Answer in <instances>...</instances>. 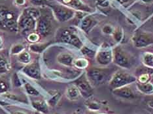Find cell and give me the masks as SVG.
<instances>
[{
	"label": "cell",
	"instance_id": "cell-44",
	"mask_svg": "<svg viewBox=\"0 0 153 114\" xmlns=\"http://www.w3.org/2000/svg\"><path fill=\"white\" fill-rule=\"evenodd\" d=\"M2 44H3V39H2V38L0 37V48L1 47Z\"/></svg>",
	"mask_w": 153,
	"mask_h": 114
},
{
	"label": "cell",
	"instance_id": "cell-38",
	"mask_svg": "<svg viewBox=\"0 0 153 114\" xmlns=\"http://www.w3.org/2000/svg\"><path fill=\"white\" fill-rule=\"evenodd\" d=\"M150 78V74L147 73H141L138 78V82L145 83L147 82L149 80Z\"/></svg>",
	"mask_w": 153,
	"mask_h": 114
},
{
	"label": "cell",
	"instance_id": "cell-12",
	"mask_svg": "<svg viewBox=\"0 0 153 114\" xmlns=\"http://www.w3.org/2000/svg\"><path fill=\"white\" fill-rule=\"evenodd\" d=\"M58 1L76 11H81L86 13H91L94 9L83 2L82 0H58Z\"/></svg>",
	"mask_w": 153,
	"mask_h": 114
},
{
	"label": "cell",
	"instance_id": "cell-42",
	"mask_svg": "<svg viewBox=\"0 0 153 114\" xmlns=\"http://www.w3.org/2000/svg\"><path fill=\"white\" fill-rule=\"evenodd\" d=\"M147 23L149 24V25H151V26H152L153 27V16L151 17V18L148 20L147 22H146L145 24H147Z\"/></svg>",
	"mask_w": 153,
	"mask_h": 114
},
{
	"label": "cell",
	"instance_id": "cell-28",
	"mask_svg": "<svg viewBox=\"0 0 153 114\" xmlns=\"http://www.w3.org/2000/svg\"><path fill=\"white\" fill-rule=\"evenodd\" d=\"M10 69L9 64L5 58L0 56V72H5Z\"/></svg>",
	"mask_w": 153,
	"mask_h": 114
},
{
	"label": "cell",
	"instance_id": "cell-43",
	"mask_svg": "<svg viewBox=\"0 0 153 114\" xmlns=\"http://www.w3.org/2000/svg\"><path fill=\"white\" fill-rule=\"evenodd\" d=\"M13 114H26V113H24L22 112H14Z\"/></svg>",
	"mask_w": 153,
	"mask_h": 114
},
{
	"label": "cell",
	"instance_id": "cell-39",
	"mask_svg": "<svg viewBox=\"0 0 153 114\" xmlns=\"http://www.w3.org/2000/svg\"><path fill=\"white\" fill-rule=\"evenodd\" d=\"M15 2L17 5H24L26 3V0H15Z\"/></svg>",
	"mask_w": 153,
	"mask_h": 114
},
{
	"label": "cell",
	"instance_id": "cell-24",
	"mask_svg": "<svg viewBox=\"0 0 153 114\" xmlns=\"http://www.w3.org/2000/svg\"><path fill=\"white\" fill-rule=\"evenodd\" d=\"M74 66L77 68L82 69L87 68L88 66V62L85 58H79L74 60Z\"/></svg>",
	"mask_w": 153,
	"mask_h": 114
},
{
	"label": "cell",
	"instance_id": "cell-31",
	"mask_svg": "<svg viewBox=\"0 0 153 114\" xmlns=\"http://www.w3.org/2000/svg\"><path fill=\"white\" fill-rule=\"evenodd\" d=\"M114 27L112 26L109 25V24H105L104 25L102 28V32L105 35H112L114 31Z\"/></svg>",
	"mask_w": 153,
	"mask_h": 114
},
{
	"label": "cell",
	"instance_id": "cell-40",
	"mask_svg": "<svg viewBox=\"0 0 153 114\" xmlns=\"http://www.w3.org/2000/svg\"><path fill=\"white\" fill-rule=\"evenodd\" d=\"M86 114H107V113H100L98 112H91V111H88L86 112Z\"/></svg>",
	"mask_w": 153,
	"mask_h": 114
},
{
	"label": "cell",
	"instance_id": "cell-14",
	"mask_svg": "<svg viewBox=\"0 0 153 114\" xmlns=\"http://www.w3.org/2000/svg\"><path fill=\"white\" fill-rule=\"evenodd\" d=\"M98 20L96 18V16L88 15L83 17L80 21L79 25L82 31L86 33H88L98 24Z\"/></svg>",
	"mask_w": 153,
	"mask_h": 114
},
{
	"label": "cell",
	"instance_id": "cell-27",
	"mask_svg": "<svg viewBox=\"0 0 153 114\" xmlns=\"http://www.w3.org/2000/svg\"><path fill=\"white\" fill-rule=\"evenodd\" d=\"M19 60L23 63H29L31 60V57L30 54L26 51H23L19 54Z\"/></svg>",
	"mask_w": 153,
	"mask_h": 114
},
{
	"label": "cell",
	"instance_id": "cell-8",
	"mask_svg": "<svg viewBox=\"0 0 153 114\" xmlns=\"http://www.w3.org/2000/svg\"><path fill=\"white\" fill-rule=\"evenodd\" d=\"M74 84L78 88L81 95L85 99L91 98L94 95L93 86L90 84L86 74H82L75 80Z\"/></svg>",
	"mask_w": 153,
	"mask_h": 114
},
{
	"label": "cell",
	"instance_id": "cell-23",
	"mask_svg": "<svg viewBox=\"0 0 153 114\" xmlns=\"http://www.w3.org/2000/svg\"><path fill=\"white\" fill-rule=\"evenodd\" d=\"M48 45H49V43L33 44L32 45H30V49L31 51H33V52L41 53V51H43Z\"/></svg>",
	"mask_w": 153,
	"mask_h": 114
},
{
	"label": "cell",
	"instance_id": "cell-46",
	"mask_svg": "<svg viewBox=\"0 0 153 114\" xmlns=\"http://www.w3.org/2000/svg\"><path fill=\"white\" fill-rule=\"evenodd\" d=\"M34 114H41V113L40 112H35V113Z\"/></svg>",
	"mask_w": 153,
	"mask_h": 114
},
{
	"label": "cell",
	"instance_id": "cell-47",
	"mask_svg": "<svg viewBox=\"0 0 153 114\" xmlns=\"http://www.w3.org/2000/svg\"><path fill=\"white\" fill-rule=\"evenodd\" d=\"M54 114H62V113H55Z\"/></svg>",
	"mask_w": 153,
	"mask_h": 114
},
{
	"label": "cell",
	"instance_id": "cell-26",
	"mask_svg": "<svg viewBox=\"0 0 153 114\" xmlns=\"http://www.w3.org/2000/svg\"><path fill=\"white\" fill-rule=\"evenodd\" d=\"M60 97H61V94L60 93L56 92L54 93V95L51 96L50 99H48V101L47 102L48 104L53 107L55 106L58 104V101H60Z\"/></svg>",
	"mask_w": 153,
	"mask_h": 114
},
{
	"label": "cell",
	"instance_id": "cell-2",
	"mask_svg": "<svg viewBox=\"0 0 153 114\" xmlns=\"http://www.w3.org/2000/svg\"><path fill=\"white\" fill-rule=\"evenodd\" d=\"M117 71L115 68L91 67L88 69L86 74L93 87H98L107 81L109 82L111 76Z\"/></svg>",
	"mask_w": 153,
	"mask_h": 114
},
{
	"label": "cell",
	"instance_id": "cell-6",
	"mask_svg": "<svg viewBox=\"0 0 153 114\" xmlns=\"http://www.w3.org/2000/svg\"><path fill=\"white\" fill-rule=\"evenodd\" d=\"M58 42L70 44L74 47L81 49L83 43L81 39L72 28H62L58 32L56 36Z\"/></svg>",
	"mask_w": 153,
	"mask_h": 114
},
{
	"label": "cell",
	"instance_id": "cell-1",
	"mask_svg": "<svg viewBox=\"0 0 153 114\" xmlns=\"http://www.w3.org/2000/svg\"><path fill=\"white\" fill-rule=\"evenodd\" d=\"M19 16L15 9L0 5V29L10 32H18Z\"/></svg>",
	"mask_w": 153,
	"mask_h": 114
},
{
	"label": "cell",
	"instance_id": "cell-20",
	"mask_svg": "<svg viewBox=\"0 0 153 114\" xmlns=\"http://www.w3.org/2000/svg\"><path fill=\"white\" fill-rule=\"evenodd\" d=\"M85 105L87 107L89 111L91 112H98L102 108V104L96 100L88 99L85 102Z\"/></svg>",
	"mask_w": 153,
	"mask_h": 114
},
{
	"label": "cell",
	"instance_id": "cell-19",
	"mask_svg": "<svg viewBox=\"0 0 153 114\" xmlns=\"http://www.w3.org/2000/svg\"><path fill=\"white\" fill-rule=\"evenodd\" d=\"M32 106L37 112L40 113H47L48 112V104L45 101H32Z\"/></svg>",
	"mask_w": 153,
	"mask_h": 114
},
{
	"label": "cell",
	"instance_id": "cell-37",
	"mask_svg": "<svg viewBox=\"0 0 153 114\" xmlns=\"http://www.w3.org/2000/svg\"><path fill=\"white\" fill-rule=\"evenodd\" d=\"M30 2L34 5L37 6H44L48 5V0H30Z\"/></svg>",
	"mask_w": 153,
	"mask_h": 114
},
{
	"label": "cell",
	"instance_id": "cell-36",
	"mask_svg": "<svg viewBox=\"0 0 153 114\" xmlns=\"http://www.w3.org/2000/svg\"><path fill=\"white\" fill-rule=\"evenodd\" d=\"M9 84L5 80L0 79V93H5L9 89Z\"/></svg>",
	"mask_w": 153,
	"mask_h": 114
},
{
	"label": "cell",
	"instance_id": "cell-41",
	"mask_svg": "<svg viewBox=\"0 0 153 114\" xmlns=\"http://www.w3.org/2000/svg\"><path fill=\"white\" fill-rule=\"evenodd\" d=\"M141 1L145 3H147V4H152V3H153V0H141Z\"/></svg>",
	"mask_w": 153,
	"mask_h": 114
},
{
	"label": "cell",
	"instance_id": "cell-15",
	"mask_svg": "<svg viewBox=\"0 0 153 114\" xmlns=\"http://www.w3.org/2000/svg\"><path fill=\"white\" fill-rule=\"evenodd\" d=\"M22 71L29 77L36 80H39L41 77V71L37 63H33L27 65L23 68Z\"/></svg>",
	"mask_w": 153,
	"mask_h": 114
},
{
	"label": "cell",
	"instance_id": "cell-17",
	"mask_svg": "<svg viewBox=\"0 0 153 114\" xmlns=\"http://www.w3.org/2000/svg\"><path fill=\"white\" fill-rule=\"evenodd\" d=\"M65 95L67 98L70 100V101H76L81 96V93H80L78 88L74 84L70 85L67 88V90L65 92Z\"/></svg>",
	"mask_w": 153,
	"mask_h": 114
},
{
	"label": "cell",
	"instance_id": "cell-21",
	"mask_svg": "<svg viewBox=\"0 0 153 114\" xmlns=\"http://www.w3.org/2000/svg\"><path fill=\"white\" fill-rule=\"evenodd\" d=\"M24 11L25 12L27 15L32 17L33 18L36 19V20L39 18V16L41 15V11L39 9L36 7H28L26 8L24 10Z\"/></svg>",
	"mask_w": 153,
	"mask_h": 114
},
{
	"label": "cell",
	"instance_id": "cell-3",
	"mask_svg": "<svg viewBox=\"0 0 153 114\" xmlns=\"http://www.w3.org/2000/svg\"><path fill=\"white\" fill-rule=\"evenodd\" d=\"M113 61L118 67L130 69L135 64V57L128 51L120 46L113 48Z\"/></svg>",
	"mask_w": 153,
	"mask_h": 114
},
{
	"label": "cell",
	"instance_id": "cell-25",
	"mask_svg": "<svg viewBox=\"0 0 153 114\" xmlns=\"http://www.w3.org/2000/svg\"><path fill=\"white\" fill-rule=\"evenodd\" d=\"M112 36L114 40L115 41L116 43H120L122 40H123V38L124 36L123 29H122L120 27L115 28L114 29V31L112 35Z\"/></svg>",
	"mask_w": 153,
	"mask_h": 114
},
{
	"label": "cell",
	"instance_id": "cell-4",
	"mask_svg": "<svg viewBox=\"0 0 153 114\" xmlns=\"http://www.w3.org/2000/svg\"><path fill=\"white\" fill-rule=\"evenodd\" d=\"M137 80V79L135 76L128 72L123 71H117L111 76L109 82V85L111 90H113L123 86L130 85L136 82Z\"/></svg>",
	"mask_w": 153,
	"mask_h": 114
},
{
	"label": "cell",
	"instance_id": "cell-13",
	"mask_svg": "<svg viewBox=\"0 0 153 114\" xmlns=\"http://www.w3.org/2000/svg\"><path fill=\"white\" fill-rule=\"evenodd\" d=\"M112 93L117 97L122 99L134 100L136 98V95L129 85L113 89Z\"/></svg>",
	"mask_w": 153,
	"mask_h": 114
},
{
	"label": "cell",
	"instance_id": "cell-34",
	"mask_svg": "<svg viewBox=\"0 0 153 114\" xmlns=\"http://www.w3.org/2000/svg\"><path fill=\"white\" fill-rule=\"evenodd\" d=\"M143 104L145 107L147 109V110L153 112V97L145 99V101L143 102Z\"/></svg>",
	"mask_w": 153,
	"mask_h": 114
},
{
	"label": "cell",
	"instance_id": "cell-29",
	"mask_svg": "<svg viewBox=\"0 0 153 114\" xmlns=\"http://www.w3.org/2000/svg\"><path fill=\"white\" fill-rule=\"evenodd\" d=\"M24 86H25V89L27 93V94H29L30 95L38 96L39 95V92L34 87H33L32 85L30 84L29 83H26Z\"/></svg>",
	"mask_w": 153,
	"mask_h": 114
},
{
	"label": "cell",
	"instance_id": "cell-16",
	"mask_svg": "<svg viewBox=\"0 0 153 114\" xmlns=\"http://www.w3.org/2000/svg\"><path fill=\"white\" fill-rule=\"evenodd\" d=\"M59 63L66 67L74 66V58L71 54L68 53H62L59 55L57 58Z\"/></svg>",
	"mask_w": 153,
	"mask_h": 114
},
{
	"label": "cell",
	"instance_id": "cell-9",
	"mask_svg": "<svg viewBox=\"0 0 153 114\" xmlns=\"http://www.w3.org/2000/svg\"><path fill=\"white\" fill-rule=\"evenodd\" d=\"M36 19L27 15L25 12L23 11L19 16L18 20V32L23 34L32 32L33 30L36 29Z\"/></svg>",
	"mask_w": 153,
	"mask_h": 114
},
{
	"label": "cell",
	"instance_id": "cell-7",
	"mask_svg": "<svg viewBox=\"0 0 153 114\" xmlns=\"http://www.w3.org/2000/svg\"><path fill=\"white\" fill-rule=\"evenodd\" d=\"M53 29V23L51 17L47 14H43L36 21V30L39 35L43 37H47L52 33Z\"/></svg>",
	"mask_w": 153,
	"mask_h": 114
},
{
	"label": "cell",
	"instance_id": "cell-5",
	"mask_svg": "<svg viewBox=\"0 0 153 114\" xmlns=\"http://www.w3.org/2000/svg\"><path fill=\"white\" fill-rule=\"evenodd\" d=\"M48 6L52 10V13H53L56 20L60 22L69 21V20L74 19L76 15V11L75 10L63 4H61L60 3L57 4L48 3Z\"/></svg>",
	"mask_w": 153,
	"mask_h": 114
},
{
	"label": "cell",
	"instance_id": "cell-18",
	"mask_svg": "<svg viewBox=\"0 0 153 114\" xmlns=\"http://www.w3.org/2000/svg\"><path fill=\"white\" fill-rule=\"evenodd\" d=\"M137 88L141 93L144 94L150 95L153 93V84L152 83L147 82L145 83L137 82Z\"/></svg>",
	"mask_w": 153,
	"mask_h": 114
},
{
	"label": "cell",
	"instance_id": "cell-11",
	"mask_svg": "<svg viewBox=\"0 0 153 114\" xmlns=\"http://www.w3.org/2000/svg\"><path fill=\"white\" fill-rule=\"evenodd\" d=\"M132 43L134 46L137 48L150 46L153 44V32H137L132 39Z\"/></svg>",
	"mask_w": 153,
	"mask_h": 114
},
{
	"label": "cell",
	"instance_id": "cell-35",
	"mask_svg": "<svg viewBox=\"0 0 153 114\" xmlns=\"http://www.w3.org/2000/svg\"><path fill=\"white\" fill-rule=\"evenodd\" d=\"M39 39V34L37 33H30L29 34L28 37H27V40H28L31 43H36Z\"/></svg>",
	"mask_w": 153,
	"mask_h": 114
},
{
	"label": "cell",
	"instance_id": "cell-45",
	"mask_svg": "<svg viewBox=\"0 0 153 114\" xmlns=\"http://www.w3.org/2000/svg\"><path fill=\"white\" fill-rule=\"evenodd\" d=\"M74 114H83L81 111H79V110H77V111H76L75 112Z\"/></svg>",
	"mask_w": 153,
	"mask_h": 114
},
{
	"label": "cell",
	"instance_id": "cell-22",
	"mask_svg": "<svg viewBox=\"0 0 153 114\" xmlns=\"http://www.w3.org/2000/svg\"><path fill=\"white\" fill-rule=\"evenodd\" d=\"M143 63L145 67L153 68V54L145 52L143 55Z\"/></svg>",
	"mask_w": 153,
	"mask_h": 114
},
{
	"label": "cell",
	"instance_id": "cell-10",
	"mask_svg": "<svg viewBox=\"0 0 153 114\" xmlns=\"http://www.w3.org/2000/svg\"><path fill=\"white\" fill-rule=\"evenodd\" d=\"M113 48L107 44H103L96 54V62L102 66H107L109 65L113 61Z\"/></svg>",
	"mask_w": 153,
	"mask_h": 114
},
{
	"label": "cell",
	"instance_id": "cell-32",
	"mask_svg": "<svg viewBox=\"0 0 153 114\" xmlns=\"http://www.w3.org/2000/svg\"><path fill=\"white\" fill-rule=\"evenodd\" d=\"M119 4L124 8H128L134 4L135 0H115Z\"/></svg>",
	"mask_w": 153,
	"mask_h": 114
},
{
	"label": "cell",
	"instance_id": "cell-33",
	"mask_svg": "<svg viewBox=\"0 0 153 114\" xmlns=\"http://www.w3.org/2000/svg\"><path fill=\"white\" fill-rule=\"evenodd\" d=\"M24 46L21 44H17L14 46L11 49V54H20L22 51H24Z\"/></svg>",
	"mask_w": 153,
	"mask_h": 114
},
{
	"label": "cell",
	"instance_id": "cell-30",
	"mask_svg": "<svg viewBox=\"0 0 153 114\" xmlns=\"http://www.w3.org/2000/svg\"><path fill=\"white\" fill-rule=\"evenodd\" d=\"M81 50L82 51V53L86 57H90V58H93L94 57L96 56V51L92 50V49H90V48H89L88 47L83 46L81 48Z\"/></svg>",
	"mask_w": 153,
	"mask_h": 114
}]
</instances>
